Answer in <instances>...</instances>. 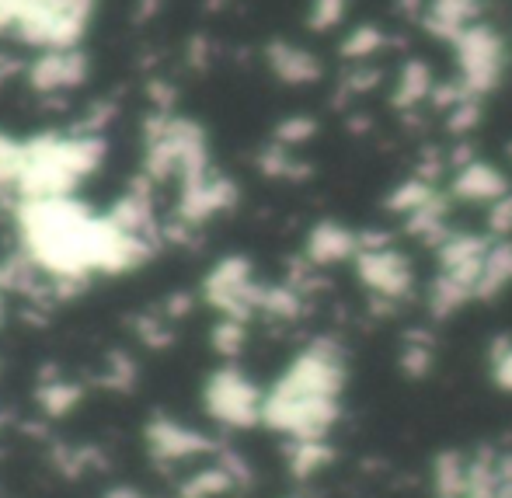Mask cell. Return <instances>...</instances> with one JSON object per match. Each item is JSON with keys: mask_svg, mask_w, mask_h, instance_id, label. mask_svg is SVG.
Here are the masks:
<instances>
[{"mask_svg": "<svg viewBox=\"0 0 512 498\" xmlns=\"http://www.w3.org/2000/svg\"><path fill=\"white\" fill-rule=\"evenodd\" d=\"M335 450L328 446V439H290V457H286V467H290L293 478L307 481L314 474H321L324 467L331 464Z\"/></svg>", "mask_w": 512, "mask_h": 498, "instance_id": "cell-19", "label": "cell"}, {"mask_svg": "<svg viewBox=\"0 0 512 498\" xmlns=\"http://www.w3.org/2000/svg\"><path fill=\"white\" fill-rule=\"evenodd\" d=\"M506 290H512V237H492L481 262L478 300H499Z\"/></svg>", "mask_w": 512, "mask_h": 498, "instance_id": "cell-17", "label": "cell"}, {"mask_svg": "<svg viewBox=\"0 0 512 498\" xmlns=\"http://www.w3.org/2000/svg\"><path fill=\"white\" fill-rule=\"evenodd\" d=\"M345 7H349V0H314L310 4V28L314 32H331L335 25H342Z\"/></svg>", "mask_w": 512, "mask_h": 498, "instance_id": "cell-24", "label": "cell"}, {"mask_svg": "<svg viewBox=\"0 0 512 498\" xmlns=\"http://www.w3.org/2000/svg\"><path fill=\"white\" fill-rule=\"evenodd\" d=\"M147 443H150V453H154L157 460H192V457H203V453H213V439H206L203 432L196 429H185V425L178 422H168V418H161V422H154L147 429Z\"/></svg>", "mask_w": 512, "mask_h": 498, "instance_id": "cell-14", "label": "cell"}, {"mask_svg": "<svg viewBox=\"0 0 512 498\" xmlns=\"http://www.w3.org/2000/svg\"><path fill=\"white\" fill-rule=\"evenodd\" d=\"M384 46H387V35L380 32L377 25H359V28H352V35L345 39L342 49L349 60H373Z\"/></svg>", "mask_w": 512, "mask_h": 498, "instance_id": "cell-22", "label": "cell"}, {"mask_svg": "<svg viewBox=\"0 0 512 498\" xmlns=\"http://www.w3.org/2000/svg\"><path fill=\"white\" fill-rule=\"evenodd\" d=\"M265 286L255 279L248 258L227 255L206 272L203 279V297L213 310H220V317H241L248 321L258 307H262Z\"/></svg>", "mask_w": 512, "mask_h": 498, "instance_id": "cell-9", "label": "cell"}, {"mask_svg": "<svg viewBox=\"0 0 512 498\" xmlns=\"http://www.w3.org/2000/svg\"><path fill=\"white\" fill-rule=\"evenodd\" d=\"M485 213H488V234H492V237H512V192L506 199L495 202V206H488Z\"/></svg>", "mask_w": 512, "mask_h": 498, "instance_id": "cell-29", "label": "cell"}, {"mask_svg": "<svg viewBox=\"0 0 512 498\" xmlns=\"http://www.w3.org/2000/svg\"><path fill=\"white\" fill-rule=\"evenodd\" d=\"M39 401L46 404V411H53V415H63V411H70L77 401H81V387H74V384H49V387H42Z\"/></svg>", "mask_w": 512, "mask_h": 498, "instance_id": "cell-25", "label": "cell"}, {"mask_svg": "<svg viewBox=\"0 0 512 498\" xmlns=\"http://www.w3.org/2000/svg\"><path fill=\"white\" fill-rule=\"evenodd\" d=\"M304 255H307V265H314V269H331V265L356 262L359 234L338 220H321V223H314V230L307 234Z\"/></svg>", "mask_w": 512, "mask_h": 498, "instance_id": "cell-13", "label": "cell"}, {"mask_svg": "<svg viewBox=\"0 0 512 498\" xmlns=\"http://www.w3.org/2000/svg\"><path fill=\"white\" fill-rule=\"evenodd\" d=\"M485 0H425L422 4V25L429 35L443 42H453L460 32L481 21Z\"/></svg>", "mask_w": 512, "mask_h": 498, "instance_id": "cell-15", "label": "cell"}, {"mask_svg": "<svg viewBox=\"0 0 512 498\" xmlns=\"http://www.w3.org/2000/svg\"><path fill=\"white\" fill-rule=\"evenodd\" d=\"M453 46V63H457V88L467 98H485L502 84L509 67V49L506 39L499 35V28H492L488 21H478L467 32H460Z\"/></svg>", "mask_w": 512, "mask_h": 498, "instance_id": "cell-5", "label": "cell"}, {"mask_svg": "<svg viewBox=\"0 0 512 498\" xmlns=\"http://www.w3.org/2000/svg\"><path fill=\"white\" fill-rule=\"evenodd\" d=\"M401 370L408 377H425L432 370V345L429 342H408L401 352Z\"/></svg>", "mask_w": 512, "mask_h": 498, "instance_id": "cell-26", "label": "cell"}, {"mask_svg": "<svg viewBox=\"0 0 512 498\" xmlns=\"http://www.w3.org/2000/svg\"><path fill=\"white\" fill-rule=\"evenodd\" d=\"M237 485H241V481H237L227 467L213 464V467H206V471L192 474V478L185 481L182 498H220V495H227L230 488H237Z\"/></svg>", "mask_w": 512, "mask_h": 498, "instance_id": "cell-20", "label": "cell"}, {"mask_svg": "<svg viewBox=\"0 0 512 498\" xmlns=\"http://www.w3.org/2000/svg\"><path fill=\"white\" fill-rule=\"evenodd\" d=\"M432 498H467L471 488V460L464 453H439L432 460Z\"/></svg>", "mask_w": 512, "mask_h": 498, "instance_id": "cell-18", "label": "cell"}, {"mask_svg": "<svg viewBox=\"0 0 512 498\" xmlns=\"http://www.w3.org/2000/svg\"><path fill=\"white\" fill-rule=\"evenodd\" d=\"M105 140L98 136H32L21 143V168L14 189L21 199L70 196L102 164Z\"/></svg>", "mask_w": 512, "mask_h": 498, "instance_id": "cell-3", "label": "cell"}, {"mask_svg": "<svg viewBox=\"0 0 512 498\" xmlns=\"http://www.w3.org/2000/svg\"><path fill=\"white\" fill-rule=\"evenodd\" d=\"M512 192L509 178L502 175L495 164L488 161H464L457 164L450 178V196L457 202H471V206H495L499 199H506Z\"/></svg>", "mask_w": 512, "mask_h": 498, "instance_id": "cell-11", "label": "cell"}, {"mask_svg": "<svg viewBox=\"0 0 512 498\" xmlns=\"http://www.w3.org/2000/svg\"><path fill=\"white\" fill-rule=\"evenodd\" d=\"M196 182L209 175V147L199 122L178 119L168 112H154L147 122V178L168 182V178Z\"/></svg>", "mask_w": 512, "mask_h": 498, "instance_id": "cell-4", "label": "cell"}, {"mask_svg": "<svg viewBox=\"0 0 512 498\" xmlns=\"http://www.w3.org/2000/svg\"><path fill=\"white\" fill-rule=\"evenodd\" d=\"M265 56H269V70L283 84L304 88V84L321 81V63H317V56L300 46H293V42H272Z\"/></svg>", "mask_w": 512, "mask_h": 498, "instance_id": "cell-16", "label": "cell"}, {"mask_svg": "<svg viewBox=\"0 0 512 498\" xmlns=\"http://www.w3.org/2000/svg\"><path fill=\"white\" fill-rule=\"evenodd\" d=\"M21 237L28 255L60 279H84L95 272V227L98 216L70 196L21 199Z\"/></svg>", "mask_w": 512, "mask_h": 498, "instance_id": "cell-2", "label": "cell"}, {"mask_svg": "<svg viewBox=\"0 0 512 498\" xmlns=\"http://www.w3.org/2000/svg\"><path fill=\"white\" fill-rule=\"evenodd\" d=\"M492 380L499 391L512 394V342L509 338H502L492 349Z\"/></svg>", "mask_w": 512, "mask_h": 498, "instance_id": "cell-27", "label": "cell"}, {"mask_svg": "<svg viewBox=\"0 0 512 498\" xmlns=\"http://www.w3.org/2000/svg\"><path fill=\"white\" fill-rule=\"evenodd\" d=\"M349 380L345 352L331 338H317L293 356L265 394L262 425L286 439H328L342 418V394Z\"/></svg>", "mask_w": 512, "mask_h": 498, "instance_id": "cell-1", "label": "cell"}, {"mask_svg": "<svg viewBox=\"0 0 512 498\" xmlns=\"http://www.w3.org/2000/svg\"><path fill=\"white\" fill-rule=\"evenodd\" d=\"M429 95H436L429 67H425V63H418V60L405 63V70L398 74V91H394V101H401L405 108H415L418 101H425Z\"/></svg>", "mask_w": 512, "mask_h": 498, "instance_id": "cell-21", "label": "cell"}, {"mask_svg": "<svg viewBox=\"0 0 512 498\" xmlns=\"http://www.w3.org/2000/svg\"><path fill=\"white\" fill-rule=\"evenodd\" d=\"M290 498H300V495H290Z\"/></svg>", "mask_w": 512, "mask_h": 498, "instance_id": "cell-33", "label": "cell"}, {"mask_svg": "<svg viewBox=\"0 0 512 498\" xmlns=\"http://www.w3.org/2000/svg\"><path fill=\"white\" fill-rule=\"evenodd\" d=\"M314 119H307V115H293V119H286L283 126L276 129V143H283V147H297V143H307L310 136H314Z\"/></svg>", "mask_w": 512, "mask_h": 498, "instance_id": "cell-28", "label": "cell"}, {"mask_svg": "<svg viewBox=\"0 0 512 498\" xmlns=\"http://www.w3.org/2000/svg\"><path fill=\"white\" fill-rule=\"evenodd\" d=\"M244 342H248V331H244V321L241 317H220L213 328V349L220 352V356L234 359L237 352L244 349Z\"/></svg>", "mask_w": 512, "mask_h": 498, "instance_id": "cell-23", "label": "cell"}, {"mask_svg": "<svg viewBox=\"0 0 512 498\" xmlns=\"http://www.w3.org/2000/svg\"><path fill=\"white\" fill-rule=\"evenodd\" d=\"M206 411L213 422L227 425V429H251V425L262 422L265 394L258 391V384L241 373L237 366H223L213 377L206 380L203 391Z\"/></svg>", "mask_w": 512, "mask_h": 498, "instance_id": "cell-8", "label": "cell"}, {"mask_svg": "<svg viewBox=\"0 0 512 498\" xmlns=\"http://www.w3.org/2000/svg\"><path fill=\"white\" fill-rule=\"evenodd\" d=\"M234 202H237V185L230 178L209 171V175L196 178V182L182 185V206H178V213H182V223L192 227V223H206L216 213H227Z\"/></svg>", "mask_w": 512, "mask_h": 498, "instance_id": "cell-12", "label": "cell"}, {"mask_svg": "<svg viewBox=\"0 0 512 498\" xmlns=\"http://www.w3.org/2000/svg\"><path fill=\"white\" fill-rule=\"evenodd\" d=\"M0 324H4V297H0Z\"/></svg>", "mask_w": 512, "mask_h": 498, "instance_id": "cell-32", "label": "cell"}, {"mask_svg": "<svg viewBox=\"0 0 512 498\" xmlns=\"http://www.w3.org/2000/svg\"><path fill=\"white\" fill-rule=\"evenodd\" d=\"M95 0H25L18 39L39 49H74L81 42Z\"/></svg>", "mask_w": 512, "mask_h": 498, "instance_id": "cell-7", "label": "cell"}, {"mask_svg": "<svg viewBox=\"0 0 512 498\" xmlns=\"http://www.w3.org/2000/svg\"><path fill=\"white\" fill-rule=\"evenodd\" d=\"M21 11H25V0H0V35L18 28Z\"/></svg>", "mask_w": 512, "mask_h": 498, "instance_id": "cell-30", "label": "cell"}, {"mask_svg": "<svg viewBox=\"0 0 512 498\" xmlns=\"http://www.w3.org/2000/svg\"><path fill=\"white\" fill-rule=\"evenodd\" d=\"M356 279L373 300L380 303H405L415 293V269L408 255L391 244L384 234H359V255H356Z\"/></svg>", "mask_w": 512, "mask_h": 498, "instance_id": "cell-6", "label": "cell"}, {"mask_svg": "<svg viewBox=\"0 0 512 498\" xmlns=\"http://www.w3.org/2000/svg\"><path fill=\"white\" fill-rule=\"evenodd\" d=\"M105 498H143V495L133 492V488H115V492H108Z\"/></svg>", "mask_w": 512, "mask_h": 498, "instance_id": "cell-31", "label": "cell"}, {"mask_svg": "<svg viewBox=\"0 0 512 498\" xmlns=\"http://www.w3.org/2000/svg\"><path fill=\"white\" fill-rule=\"evenodd\" d=\"M88 70H91L88 56H84L77 46L74 49H42V53L28 63L25 77L35 91L56 95V91H70V88H77V84L88 81Z\"/></svg>", "mask_w": 512, "mask_h": 498, "instance_id": "cell-10", "label": "cell"}]
</instances>
